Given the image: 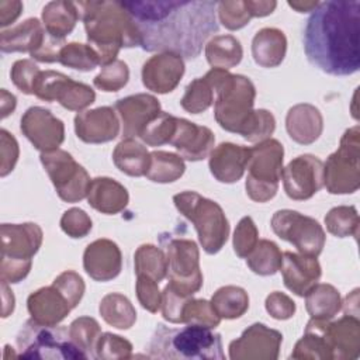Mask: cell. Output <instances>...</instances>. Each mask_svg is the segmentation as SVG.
I'll return each instance as SVG.
<instances>
[{"label": "cell", "mask_w": 360, "mask_h": 360, "mask_svg": "<svg viewBox=\"0 0 360 360\" xmlns=\"http://www.w3.org/2000/svg\"><path fill=\"white\" fill-rule=\"evenodd\" d=\"M121 4L138 28L141 48L148 52H172L194 59L219 28L217 1L134 0Z\"/></svg>", "instance_id": "cell-1"}, {"label": "cell", "mask_w": 360, "mask_h": 360, "mask_svg": "<svg viewBox=\"0 0 360 360\" xmlns=\"http://www.w3.org/2000/svg\"><path fill=\"white\" fill-rule=\"evenodd\" d=\"M360 1L319 3L304 28L307 59L332 76H349L360 68Z\"/></svg>", "instance_id": "cell-2"}, {"label": "cell", "mask_w": 360, "mask_h": 360, "mask_svg": "<svg viewBox=\"0 0 360 360\" xmlns=\"http://www.w3.org/2000/svg\"><path fill=\"white\" fill-rule=\"evenodd\" d=\"M76 4L87 42L98 55L100 65L105 66L117 60L121 48L141 46L138 28L121 1L90 0Z\"/></svg>", "instance_id": "cell-3"}, {"label": "cell", "mask_w": 360, "mask_h": 360, "mask_svg": "<svg viewBox=\"0 0 360 360\" xmlns=\"http://www.w3.org/2000/svg\"><path fill=\"white\" fill-rule=\"evenodd\" d=\"M145 349L149 359H225L221 335L211 328L194 323H187L179 329L158 323Z\"/></svg>", "instance_id": "cell-4"}, {"label": "cell", "mask_w": 360, "mask_h": 360, "mask_svg": "<svg viewBox=\"0 0 360 360\" xmlns=\"http://www.w3.org/2000/svg\"><path fill=\"white\" fill-rule=\"evenodd\" d=\"M204 77L215 94L214 115L217 122L222 129L242 136L255 114V84L243 75L214 68Z\"/></svg>", "instance_id": "cell-5"}, {"label": "cell", "mask_w": 360, "mask_h": 360, "mask_svg": "<svg viewBox=\"0 0 360 360\" xmlns=\"http://www.w3.org/2000/svg\"><path fill=\"white\" fill-rule=\"evenodd\" d=\"M173 202L177 211L194 225L204 252L218 253L229 236V222L221 205L195 191L179 193L173 197Z\"/></svg>", "instance_id": "cell-6"}, {"label": "cell", "mask_w": 360, "mask_h": 360, "mask_svg": "<svg viewBox=\"0 0 360 360\" xmlns=\"http://www.w3.org/2000/svg\"><path fill=\"white\" fill-rule=\"evenodd\" d=\"M1 281L20 283L32 266L42 245V229L34 222L1 225Z\"/></svg>", "instance_id": "cell-7"}, {"label": "cell", "mask_w": 360, "mask_h": 360, "mask_svg": "<svg viewBox=\"0 0 360 360\" xmlns=\"http://www.w3.org/2000/svg\"><path fill=\"white\" fill-rule=\"evenodd\" d=\"M15 340L21 359H87L72 340L68 328L38 323L32 318L24 322Z\"/></svg>", "instance_id": "cell-8"}, {"label": "cell", "mask_w": 360, "mask_h": 360, "mask_svg": "<svg viewBox=\"0 0 360 360\" xmlns=\"http://www.w3.org/2000/svg\"><path fill=\"white\" fill-rule=\"evenodd\" d=\"M283 145L273 138L259 142L250 148L248 162V177L245 181L246 194L256 202L271 200L278 190L283 173Z\"/></svg>", "instance_id": "cell-9"}, {"label": "cell", "mask_w": 360, "mask_h": 360, "mask_svg": "<svg viewBox=\"0 0 360 360\" xmlns=\"http://www.w3.org/2000/svg\"><path fill=\"white\" fill-rule=\"evenodd\" d=\"M323 186L330 194H352L360 187V128L345 131L339 148L323 163Z\"/></svg>", "instance_id": "cell-10"}, {"label": "cell", "mask_w": 360, "mask_h": 360, "mask_svg": "<svg viewBox=\"0 0 360 360\" xmlns=\"http://www.w3.org/2000/svg\"><path fill=\"white\" fill-rule=\"evenodd\" d=\"M167 257V287L181 297H191L202 287L200 252L190 239L162 238Z\"/></svg>", "instance_id": "cell-11"}, {"label": "cell", "mask_w": 360, "mask_h": 360, "mask_svg": "<svg viewBox=\"0 0 360 360\" xmlns=\"http://www.w3.org/2000/svg\"><path fill=\"white\" fill-rule=\"evenodd\" d=\"M39 159L60 200L77 202L87 197L91 179L86 169L79 165L70 153L55 149L41 152Z\"/></svg>", "instance_id": "cell-12"}, {"label": "cell", "mask_w": 360, "mask_h": 360, "mask_svg": "<svg viewBox=\"0 0 360 360\" xmlns=\"http://www.w3.org/2000/svg\"><path fill=\"white\" fill-rule=\"evenodd\" d=\"M270 226L283 240L290 242L301 255L319 256L326 240L322 225L298 211L278 210L273 214Z\"/></svg>", "instance_id": "cell-13"}, {"label": "cell", "mask_w": 360, "mask_h": 360, "mask_svg": "<svg viewBox=\"0 0 360 360\" xmlns=\"http://www.w3.org/2000/svg\"><path fill=\"white\" fill-rule=\"evenodd\" d=\"M32 93L44 101H58L70 111H82L96 100V93L90 86L55 70H41L34 82Z\"/></svg>", "instance_id": "cell-14"}, {"label": "cell", "mask_w": 360, "mask_h": 360, "mask_svg": "<svg viewBox=\"0 0 360 360\" xmlns=\"http://www.w3.org/2000/svg\"><path fill=\"white\" fill-rule=\"evenodd\" d=\"M281 180L291 200H308L323 187V163L314 155H300L283 169Z\"/></svg>", "instance_id": "cell-15"}, {"label": "cell", "mask_w": 360, "mask_h": 360, "mask_svg": "<svg viewBox=\"0 0 360 360\" xmlns=\"http://www.w3.org/2000/svg\"><path fill=\"white\" fill-rule=\"evenodd\" d=\"M283 335L266 326L253 323L243 330L240 338L229 343L232 360H276L278 357Z\"/></svg>", "instance_id": "cell-16"}, {"label": "cell", "mask_w": 360, "mask_h": 360, "mask_svg": "<svg viewBox=\"0 0 360 360\" xmlns=\"http://www.w3.org/2000/svg\"><path fill=\"white\" fill-rule=\"evenodd\" d=\"M20 129L22 135L41 152L59 149L65 139V125L49 110L30 107L21 117Z\"/></svg>", "instance_id": "cell-17"}, {"label": "cell", "mask_w": 360, "mask_h": 360, "mask_svg": "<svg viewBox=\"0 0 360 360\" xmlns=\"http://www.w3.org/2000/svg\"><path fill=\"white\" fill-rule=\"evenodd\" d=\"M184 75V60L180 55L162 52L150 56L142 66L143 86L158 94L173 91Z\"/></svg>", "instance_id": "cell-18"}, {"label": "cell", "mask_w": 360, "mask_h": 360, "mask_svg": "<svg viewBox=\"0 0 360 360\" xmlns=\"http://www.w3.org/2000/svg\"><path fill=\"white\" fill-rule=\"evenodd\" d=\"M122 124V136H139L143 128L160 114L159 100L146 93L132 94L115 101L114 105Z\"/></svg>", "instance_id": "cell-19"}, {"label": "cell", "mask_w": 360, "mask_h": 360, "mask_svg": "<svg viewBox=\"0 0 360 360\" xmlns=\"http://www.w3.org/2000/svg\"><path fill=\"white\" fill-rule=\"evenodd\" d=\"M321 328L326 340L330 359H357L360 354V321L359 316L345 315L330 322L321 319Z\"/></svg>", "instance_id": "cell-20"}, {"label": "cell", "mask_w": 360, "mask_h": 360, "mask_svg": "<svg viewBox=\"0 0 360 360\" xmlns=\"http://www.w3.org/2000/svg\"><path fill=\"white\" fill-rule=\"evenodd\" d=\"M75 132L86 143H104L120 134V121L111 107H97L75 117Z\"/></svg>", "instance_id": "cell-21"}, {"label": "cell", "mask_w": 360, "mask_h": 360, "mask_svg": "<svg viewBox=\"0 0 360 360\" xmlns=\"http://www.w3.org/2000/svg\"><path fill=\"white\" fill-rule=\"evenodd\" d=\"M84 271L96 281H110L122 269V255L118 245L110 239H97L89 243L83 253Z\"/></svg>", "instance_id": "cell-22"}, {"label": "cell", "mask_w": 360, "mask_h": 360, "mask_svg": "<svg viewBox=\"0 0 360 360\" xmlns=\"http://www.w3.org/2000/svg\"><path fill=\"white\" fill-rule=\"evenodd\" d=\"M280 270L284 285L298 297H305L322 274L316 257L292 252L283 253Z\"/></svg>", "instance_id": "cell-23"}, {"label": "cell", "mask_w": 360, "mask_h": 360, "mask_svg": "<svg viewBox=\"0 0 360 360\" xmlns=\"http://www.w3.org/2000/svg\"><path fill=\"white\" fill-rule=\"evenodd\" d=\"M215 136L208 127L197 125L186 118H177L174 135L170 141L180 156L190 162L202 160L214 149Z\"/></svg>", "instance_id": "cell-24"}, {"label": "cell", "mask_w": 360, "mask_h": 360, "mask_svg": "<svg viewBox=\"0 0 360 360\" xmlns=\"http://www.w3.org/2000/svg\"><path fill=\"white\" fill-rule=\"evenodd\" d=\"M249 155L250 148L232 142H222L210 153V172L221 183H235L242 179L249 162Z\"/></svg>", "instance_id": "cell-25"}, {"label": "cell", "mask_w": 360, "mask_h": 360, "mask_svg": "<svg viewBox=\"0 0 360 360\" xmlns=\"http://www.w3.org/2000/svg\"><path fill=\"white\" fill-rule=\"evenodd\" d=\"M27 308L31 318L44 325H58L72 309L66 297L53 284L31 292Z\"/></svg>", "instance_id": "cell-26"}, {"label": "cell", "mask_w": 360, "mask_h": 360, "mask_svg": "<svg viewBox=\"0 0 360 360\" xmlns=\"http://www.w3.org/2000/svg\"><path fill=\"white\" fill-rule=\"evenodd\" d=\"M285 129L294 142L300 145H309L315 142L322 134V114L312 104H297L287 112Z\"/></svg>", "instance_id": "cell-27"}, {"label": "cell", "mask_w": 360, "mask_h": 360, "mask_svg": "<svg viewBox=\"0 0 360 360\" xmlns=\"http://www.w3.org/2000/svg\"><path fill=\"white\" fill-rule=\"evenodd\" d=\"M129 201V194L127 188L114 179L110 177H96L91 180L87 202L91 208L101 214H118L121 212Z\"/></svg>", "instance_id": "cell-28"}, {"label": "cell", "mask_w": 360, "mask_h": 360, "mask_svg": "<svg viewBox=\"0 0 360 360\" xmlns=\"http://www.w3.org/2000/svg\"><path fill=\"white\" fill-rule=\"evenodd\" d=\"M46 31L38 18H28L14 28L1 31L0 49L4 53L35 52L45 41Z\"/></svg>", "instance_id": "cell-29"}, {"label": "cell", "mask_w": 360, "mask_h": 360, "mask_svg": "<svg viewBox=\"0 0 360 360\" xmlns=\"http://www.w3.org/2000/svg\"><path fill=\"white\" fill-rule=\"evenodd\" d=\"M287 51V38L278 28L266 27L259 30L252 39L253 60L262 68L278 66Z\"/></svg>", "instance_id": "cell-30"}, {"label": "cell", "mask_w": 360, "mask_h": 360, "mask_svg": "<svg viewBox=\"0 0 360 360\" xmlns=\"http://www.w3.org/2000/svg\"><path fill=\"white\" fill-rule=\"evenodd\" d=\"M80 18L77 4L73 1L55 0L45 4L42 8V24L46 34L55 39H62L69 35Z\"/></svg>", "instance_id": "cell-31"}, {"label": "cell", "mask_w": 360, "mask_h": 360, "mask_svg": "<svg viewBox=\"0 0 360 360\" xmlns=\"http://www.w3.org/2000/svg\"><path fill=\"white\" fill-rule=\"evenodd\" d=\"M112 162L120 172L132 177H141L149 169L150 153L145 145L134 138H124L112 152Z\"/></svg>", "instance_id": "cell-32"}, {"label": "cell", "mask_w": 360, "mask_h": 360, "mask_svg": "<svg viewBox=\"0 0 360 360\" xmlns=\"http://www.w3.org/2000/svg\"><path fill=\"white\" fill-rule=\"evenodd\" d=\"M305 308L311 318L329 321L342 309V298L333 285L316 283L305 294Z\"/></svg>", "instance_id": "cell-33"}, {"label": "cell", "mask_w": 360, "mask_h": 360, "mask_svg": "<svg viewBox=\"0 0 360 360\" xmlns=\"http://www.w3.org/2000/svg\"><path fill=\"white\" fill-rule=\"evenodd\" d=\"M242 56V45L233 35H215L205 45V58L214 69L228 70L236 66Z\"/></svg>", "instance_id": "cell-34"}, {"label": "cell", "mask_w": 360, "mask_h": 360, "mask_svg": "<svg viewBox=\"0 0 360 360\" xmlns=\"http://www.w3.org/2000/svg\"><path fill=\"white\" fill-rule=\"evenodd\" d=\"M98 311L101 318L117 329H129L136 321V311L134 305L120 292H110L103 297Z\"/></svg>", "instance_id": "cell-35"}, {"label": "cell", "mask_w": 360, "mask_h": 360, "mask_svg": "<svg viewBox=\"0 0 360 360\" xmlns=\"http://www.w3.org/2000/svg\"><path fill=\"white\" fill-rule=\"evenodd\" d=\"M210 302L221 319H236L248 311L249 295L242 287L225 285L214 292Z\"/></svg>", "instance_id": "cell-36"}, {"label": "cell", "mask_w": 360, "mask_h": 360, "mask_svg": "<svg viewBox=\"0 0 360 360\" xmlns=\"http://www.w3.org/2000/svg\"><path fill=\"white\" fill-rule=\"evenodd\" d=\"M184 170L186 165L180 155L153 150L150 152V163L145 176L155 183H173L183 176Z\"/></svg>", "instance_id": "cell-37"}, {"label": "cell", "mask_w": 360, "mask_h": 360, "mask_svg": "<svg viewBox=\"0 0 360 360\" xmlns=\"http://www.w3.org/2000/svg\"><path fill=\"white\" fill-rule=\"evenodd\" d=\"M135 274H142L162 281L167 277V257L166 253L153 245H141L134 255Z\"/></svg>", "instance_id": "cell-38"}, {"label": "cell", "mask_w": 360, "mask_h": 360, "mask_svg": "<svg viewBox=\"0 0 360 360\" xmlns=\"http://www.w3.org/2000/svg\"><path fill=\"white\" fill-rule=\"evenodd\" d=\"M283 253L280 248L269 239H262L246 257L249 269L259 276H273L280 270Z\"/></svg>", "instance_id": "cell-39"}, {"label": "cell", "mask_w": 360, "mask_h": 360, "mask_svg": "<svg viewBox=\"0 0 360 360\" xmlns=\"http://www.w3.org/2000/svg\"><path fill=\"white\" fill-rule=\"evenodd\" d=\"M359 214L353 205H339L329 210L325 215V225L329 233L336 238H346L359 235Z\"/></svg>", "instance_id": "cell-40"}, {"label": "cell", "mask_w": 360, "mask_h": 360, "mask_svg": "<svg viewBox=\"0 0 360 360\" xmlns=\"http://www.w3.org/2000/svg\"><path fill=\"white\" fill-rule=\"evenodd\" d=\"M69 335L76 346L89 357H96V346L101 336V328L94 318L80 316L69 326Z\"/></svg>", "instance_id": "cell-41"}, {"label": "cell", "mask_w": 360, "mask_h": 360, "mask_svg": "<svg viewBox=\"0 0 360 360\" xmlns=\"http://www.w3.org/2000/svg\"><path fill=\"white\" fill-rule=\"evenodd\" d=\"M59 62L63 66L80 72H90L100 65L98 55L89 44L69 42L59 52Z\"/></svg>", "instance_id": "cell-42"}, {"label": "cell", "mask_w": 360, "mask_h": 360, "mask_svg": "<svg viewBox=\"0 0 360 360\" xmlns=\"http://www.w3.org/2000/svg\"><path fill=\"white\" fill-rule=\"evenodd\" d=\"M214 103V90L205 77H197L190 82L180 100L183 110L191 114H200Z\"/></svg>", "instance_id": "cell-43"}, {"label": "cell", "mask_w": 360, "mask_h": 360, "mask_svg": "<svg viewBox=\"0 0 360 360\" xmlns=\"http://www.w3.org/2000/svg\"><path fill=\"white\" fill-rule=\"evenodd\" d=\"M177 125V117H173L169 112L160 111L141 132L139 138L148 146H160L170 143Z\"/></svg>", "instance_id": "cell-44"}, {"label": "cell", "mask_w": 360, "mask_h": 360, "mask_svg": "<svg viewBox=\"0 0 360 360\" xmlns=\"http://www.w3.org/2000/svg\"><path fill=\"white\" fill-rule=\"evenodd\" d=\"M221 322V318L214 311L212 305L207 300L187 298L181 308L180 323H194L207 328H217Z\"/></svg>", "instance_id": "cell-45"}, {"label": "cell", "mask_w": 360, "mask_h": 360, "mask_svg": "<svg viewBox=\"0 0 360 360\" xmlns=\"http://www.w3.org/2000/svg\"><path fill=\"white\" fill-rule=\"evenodd\" d=\"M129 79V69L124 60H114L103 66L100 73L93 79L97 89L103 91H118L122 89Z\"/></svg>", "instance_id": "cell-46"}, {"label": "cell", "mask_w": 360, "mask_h": 360, "mask_svg": "<svg viewBox=\"0 0 360 360\" xmlns=\"http://www.w3.org/2000/svg\"><path fill=\"white\" fill-rule=\"evenodd\" d=\"M218 17L222 25L231 31L240 30L246 24H249L252 15L248 10L246 1L242 0H225L219 1L218 6Z\"/></svg>", "instance_id": "cell-47"}, {"label": "cell", "mask_w": 360, "mask_h": 360, "mask_svg": "<svg viewBox=\"0 0 360 360\" xmlns=\"http://www.w3.org/2000/svg\"><path fill=\"white\" fill-rule=\"evenodd\" d=\"M259 242L256 224L250 217H243L233 232V250L240 259H246Z\"/></svg>", "instance_id": "cell-48"}, {"label": "cell", "mask_w": 360, "mask_h": 360, "mask_svg": "<svg viewBox=\"0 0 360 360\" xmlns=\"http://www.w3.org/2000/svg\"><path fill=\"white\" fill-rule=\"evenodd\" d=\"M131 353V342H128L120 335H114L110 332L101 333L96 346L97 359H129Z\"/></svg>", "instance_id": "cell-49"}, {"label": "cell", "mask_w": 360, "mask_h": 360, "mask_svg": "<svg viewBox=\"0 0 360 360\" xmlns=\"http://www.w3.org/2000/svg\"><path fill=\"white\" fill-rule=\"evenodd\" d=\"M276 129V120L274 115L263 108L255 110L253 118L242 135L248 142H262L264 139H269L270 135Z\"/></svg>", "instance_id": "cell-50"}, {"label": "cell", "mask_w": 360, "mask_h": 360, "mask_svg": "<svg viewBox=\"0 0 360 360\" xmlns=\"http://www.w3.org/2000/svg\"><path fill=\"white\" fill-rule=\"evenodd\" d=\"M91 226L90 217L80 208H69L60 218L62 231L73 239L84 238L91 231Z\"/></svg>", "instance_id": "cell-51"}, {"label": "cell", "mask_w": 360, "mask_h": 360, "mask_svg": "<svg viewBox=\"0 0 360 360\" xmlns=\"http://www.w3.org/2000/svg\"><path fill=\"white\" fill-rule=\"evenodd\" d=\"M69 301L72 309L77 307L83 294H84V281L83 278L73 270H66L60 273L52 283Z\"/></svg>", "instance_id": "cell-52"}, {"label": "cell", "mask_w": 360, "mask_h": 360, "mask_svg": "<svg viewBox=\"0 0 360 360\" xmlns=\"http://www.w3.org/2000/svg\"><path fill=\"white\" fill-rule=\"evenodd\" d=\"M39 68L30 59L15 60L10 70V77L14 86L24 94H34V82L39 73Z\"/></svg>", "instance_id": "cell-53"}, {"label": "cell", "mask_w": 360, "mask_h": 360, "mask_svg": "<svg viewBox=\"0 0 360 360\" xmlns=\"http://www.w3.org/2000/svg\"><path fill=\"white\" fill-rule=\"evenodd\" d=\"M158 284L159 283L150 277H146L142 274L136 276L135 290H136L138 301L142 305V308H145L152 314H156L162 304V292L159 291Z\"/></svg>", "instance_id": "cell-54"}, {"label": "cell", "mask_w": 360, "mask_h": 360, "mask_svg": "<svg viewBox=\"0 0 360 360\" xmlns=\"http://www.w3.org/2000/svg\"><path fill=\"white\" fill-rule=\"evenodd\" d=\"M0 156H1V163H0V176L4 177L10 172H13L17 160H18V143L15 138L7 131V129H0Z\"/></svg>", "instance_id": "cell-55"}, {"label": "cell", "mask_w": 360, "mask_h": 360, "mask_svg": "<svg viewBox=\"0 0 360 360\" xmlns=\"http://www.w3.org/2000/svg\"><path fill=\"white\" fill-rule=\"evenodd\" d=\"M264 307H266V311L271 315V318L278 321L290 319L295 314V302L288 295L280 291H274L269 294L266 298Z\"/></svg>", "instance_id": "cell-56"}, {"label": "cell", "mask_w": 360, "mask_h": 360, "mask_svg": "<svg viewBox=\"0 0 360 360\" xmlns=\"http://www.w3.org/2000/svg\"><path fill=\"white\" fill-rule=\"evenodd\" d=\"M66 45L65 41L62 39H55L46 34L45 41L39 49L31 53L32 59L42 62V63H53L59 62V52L60 49Z\"/></svg>", "instance_id": "cell-57"}, {"label": "cell", "mask_w": 360, "mask_h": 360, "mask_svg": "<svg viewBox=\"0 0 360 360\" xmlns=\"http://www.w3.org/2000/svg\"><path fill=\"white\" fill-rule=\"evenodd\" d=\"M22 11V3L17 0L0 1V25L7 27L14 22Z\"/></svg>", "instance_id": "cell-58"}, {"label": "cell", "mask_w": 360, "mask_h": 360, "mask_svg": "<svg viewBox=\"0 0 360 360\" xmlns=\"http://www.w3.org/2000/svg\"><path fill=\"white\" fill-rule=\"evenodd\" d=\"M248 10L252 17H266L274 11L277 7L276 1H263V0H245Z\"/></svg>", "instance_id": "cell-59"}, {"label": "cell", "mask_w": 360, "mask_h": 360, "mask_svg": "<svg viewBox=\"0 0 360 360\" xmlns=\"http://www.w3.org/2000/svg\"><path fill=\"white\" fill-rule=\"evenodd\" d=\"M1 291H3V294H1V298H3V311H1V316H3V318H7V316H8L10 314H13V311H14V302H15V300H14L13 291L8 290L7 283H4V281H1Z\"/></svg>", "instance_id": "cell-60"}, {"label": "cell", "mask_w": 360, "mask_h": 360, "mask_svg": "<svg viewBox=\"0 0 360 360\" xmlns=\"http://www.w3.org/2000/svg\"><path fill=\"white\" fill-rule=\"evenodd\" d=\"M1 118H6L10 112L14 111L15 104H17V98L14 94L8 93L6 89H1Z\"/></svg>", "instance_id": "cell-61"}, {"label": "cell", "mask_w": 360, "mask_h": 360, "mask_svg": "<svg viewBox=\"0 0 360 360\" xmlns=\"http://www.w3.org/2000/svg\"><path fill=\"white\" fill-rule=\"evenodd\" d=\"M343 304V309L346 315H352V308H353V314L356 316H359V288H354L346 298Z\"/></svg>", "instance_id": "cell-62"}, {"label": "cell", "mask_w": 360, "mask_h": 360, "mask_svg": "<svg viewBox=\"0 0 360 360\" xmlns=\"http://www.w3.org/2000/svg\"><path fill=\"white\" fill-rule=\"evenodd\" d=\"M319 4V1H302V0H298V1H288V6L291 8H294L295 11L298 13H308V11H312L316 6Z\"/></svg>", "instance_id": "cell-63"}]
</instances>
